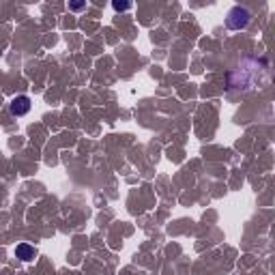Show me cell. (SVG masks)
Segmentation results:
<instances>
[{
	"label": "cell",
	"instance_id": "6da1fadb",
	"mask_svg": "<svg viewBox=\"0 0 275 275\" xmlns=\"http://www.w3.org/2000/svg\"><path fill=\"white\" fill-rule=\"evenodd\" d=\"M250 17L252 13L245 9V6H232L228 11V17H226V26L230 30H243L247 24H250Z\"/></svg>",
	"mask_w": 275,
	"mask_h": 275
},
{
	"label": "cell",
	"instance_id": "7a4b0ae2",
	"mask_svg": "<svg viewBox=\"0 0 275 275\" xmlns=\"http://www.w3.org/2000/svg\"><path fill=\"white\" fill-rule=\"evenodd\" d=\"M28 110H30V99L26 95L15 97V99L11 101V106H9V112L13 116H24V114H28Z\"/></svg>",
	"mask_w": 275,
	"mask_h": 275
},
{
	"label": "cell",
	"instance_id": "3957f363",
	"mask_svg": "<svg viewBox=\"0 0 275 275\" xmlns=\"http://www.w3.org/2000/svg\"><path fill=\"white\" fill-rule=\"evenodd\" d=\"M15 256H17L19 260H24V263H30V260H35L37 250H35L32 245H28V243H19L17 250H15Z\"/></svg>",
	"mask_w": 275,
	"mask_h": 275
},
{
	"label": "cell",
	"instance_id": "277c9868",
	"mask_svg": "<svg viewBox=\"0 0 275 275\" xmlns=\"http://www.w3.org/2000/svg\"><path fill=\"white\" fill-rule=\"evenodd\" d=\"M129 6H132L129 2H114V9L116 11H125V9H129Z\"/></svg>",
	"mask_w": 275,
	"mask_h": 275
},
{
	"label": "cell",
	"instance_id": "5b68a950",
	"mask_svg": "<svg viewBox=\"0 0 275 275\" xmlns=\"http://www.w3.org/2000/svg\"><path fill=\"white\" fill-rule=\"evenodd\" d=\"M82 6H84V2H75V4H71V9L77 11V9H82Z\"/></svg>",
	"mask_w": 275,
	"mask_h": 275
}]
</instances>
